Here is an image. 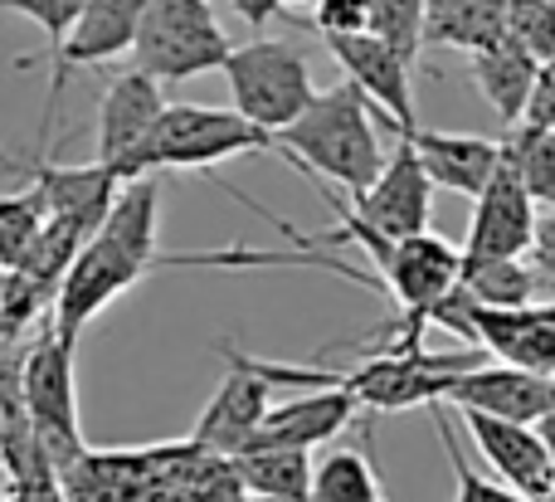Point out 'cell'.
<instances>
[{
	"mask_svg": "<svg viewBox=\"0 0 555 502\" xmlns=\"http://www.w3.org/2000/svg\"><path fill=\"white\" fill-rule=\"evenodd\" d=\"M375 113L380 107L351 78H341V83L322 88L302 107V117H293L278 132L273 152L287 156L312 181H332L336 191L361 195L385 166L380 137H375Z\"/></svg>",
	"mask_w": 555,
	"mask_h": 502,
	"instance_id": "6da1fadb",
	"label": "cell"
},
{
	"mask_svg": "<svg viewBox=\"0 0 555 502\" xmlns=\"http://www.w3.org/2000/svg\"><path fill=\"white\" fill-rule=\"evenodd\" d=\"M278 137L263 132L234 107H201V103H166L137 156V176L152 171H210L244 152H273Z\"/></svg>",
	"mask_w": 555,
	"mask_h": 502,
	"instance_id": "7a4b0ae2",
	"label": "cell"
},
{
	"mask_svg": "<svg viewBox=\"0 0 555 502\" xmlns=\"http://www.w3.org/2000/svg\"><path fill=\"white\" fill-rule=\"evenodd\" d=\"M25 406L35 420L39 454L54 474H64L68 464L88 454V439L78 429V381H74V337L39 322V332H29L25 347Z\"/></svg>",
	"mask_w": 555,
	"mask_h": 502,
	"instance_id": "3957f363",
	"label": "cell"
},
{
	"mask_svg": "<svg viewBox=\"0 0 555 502\" xmlns=\"http://www.w3.org/2000/svg\"><path fill=\"white\" fill-rule=\"evenodd\" d=\"M230 35L220 29L210 0H152L132 44V64L162 83H185L224 68Z\"/></svg>",
	"mask_w": 555,
	"mask_h": 502,
	"instance_id": "277c9868",
	"label": "cell"
},
{
	"mask_svg": "<svg viewBox=\"0 0 555 502\" xmlns=\"http://www.w3.org/2000/svg\"><path fill=\"white\" fill-rule=\"evenodd\" d=\"M482 361V347L468 351H424V347H380L365 351L361 366L336 371V386H346L361 410L375 415H395V410L434 406L449 396L453 376Z\"/></svg>",
	"mask_w": 555,
	"mask_h": 502,
	"instance_id": "5b68a950",
	"label": "cell"
},
{
	"mask_svg": "<svg viewBox=\"0 0 555 502\" xmlns=\"http://www.w3.org/2000/svg\"><path fill=\"white\" fill-rule=\"evenodd\" d=\"M224 83H230L234 113H244L249 123H259L263 132H283L293 117H302V107L317 98L312 68L283 39H249L234 44L224 59Z\"/></svg>",
	"mask_w": 555,
	"mask_h": 502,
	"instance_id": "8992f818",
	"label": "cell"
},
{
	"mask_svg": "<svg viewBox=\"0 0 555 502\" xmlns=\"http://www.w3.org/2000/svg\"><path fill=\"white\" fill-rule=\"evenodd\" d=\"M146 273H156V259L137 254L132 244H122L113 230L98 224V230L88 234V244L78 249V259L68 263L64 283H59V298H54L49 322H54L64 337L78 342V332H83L107 303H117L127 288H137Z\"/></svg>",
	"mask_w": 555,
	"mask_h": 502,
	"instance_id": "52a82bcc",
	"label": "cell"
},
{
	"mask_svg": "<svg viewBox=\"0 0 555 502\" xmlns=\"http://www.w3.org/2000/svg\"><path fill=\"white\" fill-rule=\"evenodd\" d=\"M146 5H152V0H83L64 49H59L54 64H49V98H44V123H39L35 152H49V132H54V123H59V103H64V88H68V78H74V68H93L117 54H132Z\"/></svg>",
	"mask_w": 555,
	"mask_h": 502,
	"instance_id": "ba28073f",
	"label": "cell"
},
{
	"mask_svg": "<svg viewBox=\"0 0 555 502\" xmlns=\"http://www.w3.org/2000/svg\"><path fill=\"white\" fill-rule=\"evenodd\" d=\"M162 113H166L162 78H152L137 64L122 68V74L103 88V103H98L93 162L107 166L117 181H137V156H142L146 137H152Z\"/></svg>",
	"mask_w": 555,
	"mask_h": 502,
	"instance_id": "9c48e42d",
	"label": "cell"
},
{
	"mask_svg": "<svg viewBox=\"0 0 555 502\" xmlns=\"http://www.w3.org/2000/svg\"><path fill=\"white\" fill-rule=\"evenodd\" d=\"M537 220L541 205L527 191V181L517 176L502 142V162L488 176L478 195H473V220H468V240H463V259H512V254H527L537 240Z\"/></svg>",
	"mask_w": 555,
	"mask_h": 502,
	"instance_id": "30bf717a",
	"label": "cell"
},
{
	"mask_svg": "<svg viewBox=\"0 0 555 502\" xmlns=\"http://www.w3.org/2000/svg\"><path fill=\"white\" fill-rule=\"evenodd\" d=\"M429 201H434L429 171H424L410 137H400V146L385 156L380 176L361 195H351L346 210L361 224H371L375 234H385V240H404V234L429 230Z\"/></svg>",
	"mask_w": 555,
	"mask_h": 502,
	"instance_id": "8fae6325",
	"label": "cell"
},
{
	"mask_svg": "<svg viewBox=\"0 0 555 502\" xmlns=\"http://www.w3.org/2000/svg\"><path fill=\"white\" fill-rule=\"evenodd\" d=\"M463 429H468L478 459L502 478L507 488H517L521 498L546 502L551 493V449L541 439L537 425L527 420H502L488 410H459Z\"/></svg>",
	"mask_w": 555,
	"mask_h": 502,
	"instance_id": "7c38bea8",
	"label": "cell"
},
{
	"mask_svg": "<svg viewBox=\"0 0 555 502\" xmlns=\"http://www.w3.org/2000/svg\"><path fill=\"white\" fill-rule=\"evenodd\" d=\"M326 49L341 64V74L380 107V117L395 132L410 137L420 127V117H414V88H410V68H414L410 59L395 54L371 29H361V35H326Z\"/></svg>",
	"mask_w": 555,
	"mask_h": 502,
	"instance_id": "4fadbf2b",
	"label": "cell"
},
{
	"mask_svg": "<svg viewBox=\"0 0 555 502\" xmlns=\"http://www.w3.org/2000/svg\"><path fill=\"white\" fill-rule=\"evenodd\" d=\"M468 342L498 361L555 376V303L537 298L521 308H482L468 298Z\"/></svg>",
	"mask_w": 555,
	"mask_h": 502,
	"instance_id": "5bb4252c",
	"label": "cell"
},
{
	"mask_svg": "<svg viewBox=\"0 0 555 502\" xmlns=\"http://www.w3.org/2000/svg\"><path fill=\"white\" fill-rule=\"evenodd\" d=\"M443 406L453 410H488V415L502 420H527V425H541V420L555 410V376H541V371L512 366V361H478V366L459 371L443 396Z\"/></svg>",
	"mask_w": 555,
	"mask_h": 502,
	"instance_id": "9a60e30c",
	"label": "cell"
},
{
	"mask_svg": "<svg viewBox=\"0 0 555 502\" xmlns=\"http://www.w3.org/2000/svg\"><path fill=\"white\" fill-rule=\"evenodd\" d=\"M224 361H230V376L220 381V390L210 396V406L201 410V420H195L191 439L205 449H220V454H244V449L254 445V435H259L263 415H269V381L259 376L254 366H244L240 351L230 347V342H220Z\"/></svg>",
	"mask_w": 555,
	"mask_h": 502,
	"instance_id": "2e32d148",
	"label": "cell"
},
{
	"mask_svg": "<svg viewBox=\"0 0 555 502\" xmlns=\"http://www.w3.org/2000/svg\"><path fill=\"white\" fill-rule=\"evenodd\" d=\"M0 171L39 185L49 201V215H78V220H93V224H103L107 205H113L117 185H122L107 166H98V162L59 166V162H49V152H35V156L10 152V156H0Z\"/></svg>",
	"mask_w": 555,
	"mask_h": 502,
	"instance_id": "e0dca14e",
	"label": "cell"
},
{
	"mask_svg": "<svg viewBox=\"0 0 555 502\" xmlns=\"http://www.w3.org/2000/svg\"><path fill=\"white\" fill-rule=\"evenodd\" d=\"M361 400L346 386H307L302 396H293L287 406H273L263 415L259 435L249 449H317L332 445L346 425L356 420Z\"/></svg>",
	"mask_w": 555,
	"mask_h": 502,
	"instance_id": "ac0fdd59",
	"label": "cell"
},
{
	"mask_svg": "<svg viewBox=\"0 0 555 502\" xmlns=\"http://www.w3.org/2000/svg\"><path fill=\"white\" fill-rule=\"evenodd\" d=\"M68 502H146L152 493V449H88L59 474Z\"/></svg>",
	"mask_w": 555,
	"mask_h": 502,
	"instance_id": "d6986e66",
	"label": "cell"
},
{
	"mask_svg": "<svg viewBox=\"0 0 555 502\" xmlns=\"http://www.w3.org/2000/svg\"><path fill=\"white\" fill-rule=\"evenodd\" d=\"M410 142H414V152H420L429 181L443 185V191H453V195H478L482 185H488V176L498 171V162H502L498 137L424 132V127H414Z\"/></svg>",
	"mask_w": 555,
	"mask_h": 502,
	"instance_id": "ffe728a7",
	"label": "cell"
},
{
	"mask_svg": "<svg viewBox=\"0 0 555 502\" xmlns=\"http://www.w3.org/2000/svg\"><path fill=\"white\" fill-rule=\"evenodd\" d=\"M468 68H473V83H478V93L488 98L492 113H498L507 127H517L531 107V93H537L541 59H531L512 35H498L492 44L473 49Z\"/></svg>",
	"mask_w": 555,
	"mask_h": 502,
	"instance_id": "44dd1931",
	"label": "cell"
},
{
	"mask_svg": "<svg viewBox=\"0 0 555 502\" xmlns=\"http://www.w3.org/2000/svg\"><path fill=\"white\" fill-rule=\"evenodd\" d=\"M507 35V0H424V44L473 49Z\"/></svg>",
	"mask_w": 555,
	"mask_h": 502,
	"instance_id": "7402d4cb",
	"label": "cell"
},
{
	"mask_svg": "<svg viewBox=\"0 0 555 502\" xmlns=\"http://www.w3.org/2000/svg\"><path fill=\"white\" fill-rule=\"evenodd\" d=\"M463 288L473 303L482 308H521V303H537V273H531L527 254H512V259H463Z\"/></svg>",
	"mask_w": 555,
	"mask_h": 502,
	"instance_id": "603a6c76",
	"label": "cell"
},
{
	"mask_svg": "<svg viewBox=\"0 0 555 502\" xmlns=\"http://www.w3.org/2000/svg\"><path fill=\"white\" fill-rule=\"evenodd\" d=\"M312 502H390L361 449H326L312 464Z\"/></svg>",
	"mask_w": 555,
	"mask_h": 502,
	"instance_id": "cb8c5ba5",
	"label": "cell"
},
{
	"mask_svg": "<svg viewBox=\"0 0 555 502\" xmlns=\"http://www.w3.org/2000/svg\"><path fill=\"white\" fill-rule=\"evenodd\" d=\"M502 142H507L512 166L527 181V191L537 195V205H555V127L521 117L512 127V137H502Z\"/></svg>",
	"mask_w": 555,
	"mask_h": 502,
	"instance_id": "d4e9b609",
	"label": "cell"
},
{
	"mask_svg": "<svg viewBox=\"0 0 555 502\" xmlns=\"http://www.w3.org/2000/svg\"><path fill=\"white\" fill-rule=\"evenodd\" d=\"M49 220V201L39 185H20V191L0 195V273L15 269L25 259V249L35 244V234Z\"/></svg>",
	"mask_w": 555,
	"mask_h": 502,
	"instance_id": "484cf974",
	"label": "cell"
},
{
	"mask_svg": "<svg viewBox=\"0 0 555 502\" xmlns=\"http://www.w3.org/2000/svg\"><path fill=\"white\" fill-rule=\"evenodd\" d=\"M424 410H429L434 435H439L443 454H449V464H453V484H459V498L453 502H531V498H521L517 488L492 484V478H482L478 468L468 464V454H463V445H459V429H453V420L443 415V400H434V406H424Z\"/></svg>",
	"mask_w": 555,
	"mask_h": 502,
	"instance_id": "4316f807",
	"label": "cell"
},
{
	"mask_svg": "<svg viewBox=\"0 0 555 502\" xmlns=\"http://www.w3.org/2000/svg\"><path fill=\"white\" fill-rule=\"evenodd\" d=\"M371 35L414 64L424 49V0H371Z\"/></svg>",
	"mask_w": 555,
	"mask_h": 502,
	"instance_id": "83f0119b",
	"label": "cell"
},
{
	"mask_svg": "<svg viewBox=\"0 0 555 502\" xmlns=\"http://www.w3.org/2000/svg\"><path fill=\"white\" fill-rule=\"evenodd\" d=\"M507 35L531 59H555V0H507Z\"/></svg>",
	"mask_w": 555,
	"mask_h": 502,
	"instance_id": "f1b7e54d",
	"label": "cell"
},
{
	"mask_svg": "<svg viewBox=\"0 0 555 502\" xmlns=\"http://www.w3.org/2000/svg\"><path fill=\"white\" fill-rule=\"evenodd\" d=\"M0 10L25 15L29 25L44 35V59L54 64V54L64 49V39H68V29H74L78 10H83V0H0Z\"/></svg>",
	"mask_w": 555,
	"mask_h": 502,
	"instance_id": "f546056e",
	"label": "cell"
},
{
	"mask_svg": "<svg viewBox=\"0 0 555 502\" xmlns=\"http://www.w3.org/2000/svg\"><path fill=\"white\" fill-rule=\"evenodd\" d=\"M317 35H361L371 29V0H312Z\"/></svg>",
	"mask_w": 555,
	"mask_h": 502,
	"instance_id": "4dcf8cb0",
	"label": "cell"
},
{
	"mask_svg": "<svg viewBox=\"0 0 555 502\" xmlns=\"http://www.w3.org/2000/svg\"><path fill=\"white\" fill-rule=\"evenodd\" d=\"M527 259L537 273V293L555 303V205H546V215L537 220V240H531Z\"/></svg>",
	"mask_w": 555,
	"mask_h": 502,
	"instance_id": "1f68e13d",
	"label": "cell"
},
{
	"mask_svg": "<svg viewBox=\"0 0 555 502\" xmlns=\"http://www.w3.org/2000/svg\"><path fill=\"white\" fill-rule=\"evenodd\" d=\"M527 123H546V127H555V59H551V64H541L537 93H531V107H527Z\"/></svg>",
	"mask_w": 555,
	"mask_h": 502,
	"instance_id": "d6a6232c",
	"label": "cell"
},
{
	"mask_svg": "<svg viewBox=\"0 0 555 502\" xmlns=\"http://www.w3.org/2000/svg\"><path fill=\"white\" fill-rule=\"evenodd\" d=\"M230 5H234V15H240L249 29H263V25H269V20L283 15V5H287V0H230Z\"/></svg>",
	"mask_w": 555,
	"mask_h": 502,
	"instance_id": "836d02e7",
	"label": "cell"
},
{
	"mask_svg": "<svg viewBox=\"0 0 555 502\" xmlns=\"http://www.w3.org/2000/svg\"><path fill=\"white\" fill-rule=\"evenodd\" d=\"M537 429H541V439H546V449H551V493H546V502H555V410L541 420Z\"/></svg>",
	"mask_w": 555,
	"mask_h": 502,
	"instance_id": "e575fe53",
	"label": "cell"
},
{
	"mask_svg": "<svg viewBox=\"0 0 555 502\" xmlns=\"http://www.w3.org/2000/svg\"><path fill=\"white\" fill-rule=\"evenodd\" d=\"M297 5H312V0H297Z\"/></svg>",
	"mask_w": 555,
	"mask_h": 502,
	"instance_id": "d590c367",
	"label": "cell"
}]
</instances>
